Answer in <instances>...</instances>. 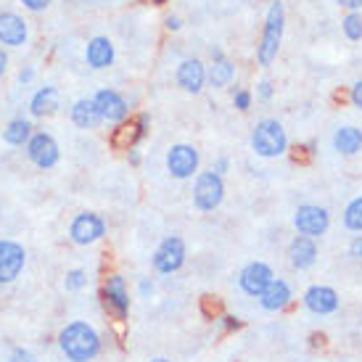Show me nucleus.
Wrapping results in <instances>:
<instances>
[{"instance_id":"41","label":"nucleus","mask_w":362,"mask_h":362,"mask_svg":"<svg viewBox=\"0 0 362 362\" xmlns=\"http://www.w3.org/2000/svg\"><path fill=\"white\" fill-rule=\"evenodd\" d=\"M6 71H8V51L0 48V77H6Z\"/></svg>"},{"instance_id":"10","label":"nucleus","mask_w":362,"mask_h":362,"mask_svg":"<svg viewBox=\"0 0 362 362\" xmlns=\"http://www.w3.org/2000/svg\"><path fill=\"white\" fill-rule=\"evenodd\" d=\"M293 228L299 235H307V238H320L328 233L331 228V214L325 206H317V204H302L299 209L293 211Z\"/></svg>"},{"instance_id":"36","label":"nucleus","mask_w":362,"mask_h":362,"mask_svg":"<svg viewBox=\"0 0 362 362\" xmlns=\"http://www.w3.org/2000/svg\"><path fill=\"white\" fill-rule=\"evenodd\" d=\"M228 170H230V159H228V156H217V159H214V164H211V172H217L220 177Z\"/></svg>"},{"instance_id":"42","label":"nucleus","mask_w":362,"mask_h":362,"mask_svg":"<svg viewBox=\"0 0 362 362\" xmlns=\"http://www.w3.org/2000/svg\"><path fill=\"white\" fill-rule=\"evenodd\" d=\"M127 161H130L132 167H138V164H141V151H138V148H130V151H127Z\"/></svg>"},{"instance_id":"27","label":"nucleus","mask_w":362,"mask_h":362,"mask_svg":"<svg viewBox=\"0 0 362 362\" xmlns=\"http://www.w3.org/2000/svg\"><path fill=\"white\" fill-rule=\"evenodd\" d=\"M130 124H132V148H138V143L146 141V138H148V130H151V117H148V111L135 114V119H132Z\"/></svg>"},{"instance_id":"14","label":"nucleus","mask_w":362,"mask_h":362,"mask_svg":"<svg viewBox=\"0 0 362 362\" xmlns=\"http://www.w3.org/2000/svg\"><path fill=\"white\" fill-rule=\"evenodd\" d=\"M30 40V24L16 11H0V45L3 48H24Z\"/></svg>"},{"instance_id":"28","label":"nucleus","mask_w":362,"mask_h":362,"mask_svg":"<svg viewBox=\"0 0 362 362\" xmlns=\"http://www.w3.org/2000/svg\"><path fill=\"white\" fill-rule=\"evenodd\" d=\"M341 32L354 42L362 40V13H357V11H349V13L341 19Z\"/></svg>"},{"instance_id":"43","label":"nucleus","mask_w":362,"mask_h":362,"mask_svg":"<svg viewBox=\"0 0 362 362\" xmlns=\"http://www.w3.org/2000/svg\"><path fill=\"white\" fill-rule=\"evenodd\" d=\"M148 362H172V360H167V357H151Z\"/></svg>"},{"instance_id":"5","label":"nucleus","mask_w":362,"mask_h":362,"mask_svg":"<svg viewBox=\"0 0 362 362\" xmlns=\"http://www.w3.org/2000/svg\"><path fill=\"white\" fill-rule=\"evenodd\" d=\"M193 206L199 211H214L225 202V180L217 172H199L193 177V191H191Z\"/></svg>"},{"instance_id":"15","label":"nucleus","mask_w":362,"mask_h":362,"mask_svg":"<svg viewBox=\"0 0 362 362\" xmlns=\"http://www.w3.org/2000/svg\"><path fill=\"white\" fill-rule=\"evenodd\" d=\"M175 82L180 90L199 95L206 88V64L202 59H182L175 69Z\"/></svg>"},{"instance_id":"13","label":"nucleus","mask_w":362,"mask_h":362,"mask_svg":"<svg viewBox=\"0 0 362 362\" xmlns=\"http://www.w3.org/2000/svg\"><path fill=\"white\" fill-rule=\"evenodd\" d=\"M93 101H95V106H98V111H101L103 122L122 124V122H127V117H130V101H127L119 90H114V88H101V90H95Z\"/></svg>"},{"instance_id":"3","label":"nucleus","mask_w":362,"mask_h":362,"mask_svg":"<svg viewBox=\"0 0 362 362\" xmlns=\"http://www.w3.org/2000/svg\"><path fill=\"white\" fill-rule=\"evenodd\" d=\"M252 151L262 159H278L288 151V132L278 119H259L252 130Z\"/></svg>"},{"instance_id":"35","label":"nucleus","mask_w":362,"mask_h":362,"mask_svg":"<svg viewBox=\"0 0 362 362\" xmlns=\"http://www.w3.org/2000/svg\"><path fill=\"white\" fill-rule=\"evenodd\" d=\"M32 80H35V66H21L19 74H16V82L19 85H30Z\"/></svg>"},{"instance_id":"21","label":"nucleus","mask_w":362,"mask_h":362,"mask_svg":"<svg viewBox=\"0 0 362 362\" xmlns=\"http://www.w3.org/2000/svg\"><path fill=\"white\" fill-rule=\"evenodd\" d=\"M291 299H293L291 286L283 281V278H275L259 296V307L264 312H283L291 304Z\"/></svg>"},{"instance_id":"20","label":"nucleus","mask_w":362,"mask_h":362,"mask_svg":"<svg viewBox=\"0 0 362 362\" xmlns=\"http://www.w3.org/2000/svg\"><path fill=\"white\" fill-rule=\"evenodd\" d=\"M61 109V93L59 88L53 85H42L32 93L30 98V114L35 119H42V117H53L56 111Z\"/></svg>"},{"instance_id":"39","label":"nucleus","mask_w":362,"mask_h":362,"mask_svg":"<svg viewBox=\"0 0 362 362\" xmlns=\"http://www.w3.org/2000/svg\"><path fill=\"white\" fill-rule=\"evenodd\" d=\"M164 27H167L170 32H180L182 30V19L177 16V13H170V16L164 19Z\"/></svg>"},{"instance_id":"25","label":"nucleus","mask_w":362,"mask_h":362,"mask_svg":"<svg viewBox=\"0 0 362 362\" xmlns=\"http://www.w3.org/2000/svg\"><path fill=\"white\" fill-rule=\"evenodd\" d=\"M344 228L352 233H362V196L352 199L344 209Z\"/></svg>"},{"instance_id":"32","label":"nucleus","mask_w":362,"mask_h":362,"mask_svg":"<svg viewBox=\"0 0 362 362\" xmlns=\"http://www.w3.org/2000/svg\"><path fill=\"white\" fill-rule=\"evenodd\" d=\"M138 293H141L143 299H151L153 293H156V283H153V278H141V281H138Z\"/></svg>"},{"instance_id":"29","label":"nucleus","mask_w":362,"mask_h":362,"mask_svg":"<svg viewBox=\"0 0 362 362\" xmlns=\"http://www.w3.org/2000/svg\"><path fill=\"white\" fill-rule=\"evenodd\" d=\"M252 101H254V95L249 90H233V106L238 111H249L252 109Z\"/></svg>"},{"instance_id":"11","label":"nucleus","mask_w":362,"mask_h":362,"mask_svg":"<svg viewBox=\"0 0 362 362\" xmlns=\"http://www.w3.org/2000/svg\"><path fill=\"white\" fill-rule=\"evenodd\" d=\"M27 249L13 238H0V286H8L24 272Z\"/></svg>"},{"instance_id":"40","label":"nucleus","mask_w":362,"mask_h":362,"mask_svg":"<svg viewBox=\"0 0 362 362\" xmlns=\"http://www.w3.org/2000/svg\"><path fill=\"white\" fill-rule=\"evenodd\" d=\"M341 8H346V11H357L360 13L362 11V0H336Z\"/></svg>"},{"instance_id":"26","label":"nucleus","mask_w":362,"mask_h":362,"mask_svg":"<svg viewBox=\"0 0 362 362\" xmlns=\"http://www.w3.org/2000/svg\"><path fill=\"white\" fill-rule=\"evenodd\" d=\"M88 270H82V267H71V270H66V275H64V291L69 293H77L82 291V288H88Z\"/></svg>"},{"instance_id":"31","label":"nucleus","mask_w":362,"mask_h":362,"mask_svg":"<svg viewBox=\"0 0 362 362\" xmlns=\"http://www.w3.org/2000/svg\"><path fill=\"white\" fill-rule=\"evenodd\" d=\"M19 3L27 11H32V13H42L45 8H51L53 0H19Z\"/></svg>"},{"instance_id":"19","label":"nucleus","mask_w":362,"mask_h":362,"mask_svg":"<svg viewBox=\"0 0 362 362\" xmlns=\"http://www.w3.org/2000/svg\"><path fill=\"white\" fill-rule=\"evenodd\" d=\"M69 119L74 127H80V130H98L103 124V117L95 101L93 98H77V101L71 103L69 109Z\"/></svg>"},{"instance_id":"9","label":"nucleus","mask_w":362,"mask_h":362,"mask_svg":"<svg viewBox=\"0 0 362 362\" xmlns=\"http://www.w3.org/2000/svg\"><path fill=\"white\" fill-rule=\"evenodd\" d=\"M106 235V222L95 211H80L69 222V241L74 246H93Z\"/></svg>"},{"instance_id":"7","label":"nucleus","mask_w":362,"mask_h":362,"mask_svg":"<svg viewBox=\"0 0 362 362\" xmlns=\"http://www.w3.org/2000/svg\"><path fill=\"white\" fill-rule=\"evenodd\" d=\"M185 257H188V249H185V241L180 235H164L161 243L156 246V252L151 257V267L159 275H175V272L182 270L185 264Z\"/></svg>"},{"instance_id":"8","label":"nucleus","mask_w":362,"mask_h":362,"mask_svg":"<svg viewBox=\"0 0 362 362\" xmlns=\"http://www.w3.org/2000/svg\"><path fill=\"white\" fill-rule=\"evenodd\" d=\"M24 151H27V159H30L37 170H53L61 159L59 141L53 138L51 132H45V130L32 132V138L27 141Z\"/></svg>"},{"instance_id":"33","label":"nucleus","mask_w":362,"mask_h":362,"mask_svg":"<svg viewBox=\"0 0 362 362\" xmlns=\"http://www.w3.org/2000/svg\"><path fill=\"white\" fill-rule=\"evenodd\" d=\"M257 95H259L262 101H270L272 95H275V88H272L270 80H259L257 82Z\"/></svg>"},{"instance_id":"38","label":"nucleus","mask_w":362,"mask_h":362,"mask_svg":"<svg viewBox=\"0 0 362 362\" xmlns=\"http://www.w3.org/2000/svg\"><path fill=\"white\" fill-rule=\"evenodd\" d=\"M349 257L362 262V235H354L352 238V243H349Z\"/></svg>"},{"instance_id":"16","label":"nucleus","mask_w":362,"mask_h":362,"mask_svg":"<svg viewBox=\"0 0 362 362\" xmlns=\"http://www.w3.org/2000/svg\"><path fill=\"white\" fill-rule=\"evenodd\" d=\"M302 304L312 312V315H333V312L339 310L341 299H339L336 288H331V286H320V283H317V286H310V288L304 291Z\"/></svg>"},{"instance_id":"24","label":"nucleus","mask_w":362,"mask_h":362,"mask_svg":"<svg viewBox=\"0 0 362 362\" xmlns=\"http://www.w3.org/2000/svg\"><path fill=\"white\" fill-rule=\"evenodd\" d=\"M32 119L30 117H13V119L3 127V143L6 146H13V148H19V146H27V141L32 138Z\"/></svg>"},{"instance_id":"4","label":"nucleus","mask_w":362,"mask_h":362,"mask_svg":"<svg viewBox=\"0 0 362 362\" xmlns=\"http://www.w3.org/2000/svg\"><path fill=\"white\" fill-rule=\"evenodd\" d=\"M101 304L111 320L124 322L130 317V288L119 272H109L101 283Z\"/></svg>"},{"instance_id":"2","label":"nucleus","mask_w":362,"mask_h":362,"mask_svg":"<svg viewBox=\"0 0 362 362\" xmlns=\"http://www.w3.org/2000/svg\"><path fill=\"white\" fill-rule=\"evenodd\" d=\"M283 30H286V8H283L281 0H275L267 8L259 45H257V64L259 66H270L272 61L278 59V51H281L283 42Z\"/></svg>"},{"instance_id":"1","label":"nucleus","mask_w":362,"mask_h":362,"mask_svg":"<svg viewBox=\"0 0 362 362\" xmlns=\"http://www.w3.org/2000/svg\"><path fill=\"white\" fill-rule=\"evenodd\" d=\"M61 354L66 362H93L101 354V333L88 320H69L56 336Z\"/></svg>"},{"instance_id":"37","label":"nucleus","mask_w":362,"mask_h":362,"mask_svg":"<svg viewBox=\"0 0 362 362\" xmlns=\"http://www.w3.org/2000/svg\"><path fill=\"white\" fill-rule=\"evenodd\" d=\"M241 325H243L241 317H235V315H225V317H222V328H225V331H238Z\"/></svg>"},{"instance_id":"18","label":"nucleus","mask_w":362,"mask_h":362,"mask_svg":"<svg viewBox=\"0 0 362 362\" xmlns=\"http://www.w3.org/2000/svg\"><path fill=\"white\" fill-rule=\"evenodd\" d=\"M235 80V66L233 61L225 56L222 48L211 45V66H206V82L211 88H228Z\"/></svg>"},{"instance_id":"30","label":"nucleus","mask_w":362,"mask_h":362,"mask_svg":"<svg viewBox=\"0 0 362 362\" xmlns=\"http://www.w3.org/2000/svg\"><path fill=\"white\" fill-rule=\"evenodd\" d=\"M6 362H40V360H37V354L30 352V349H24V346H13Z\"/></svg>"},{"instance_id":"12","label":"nucleus","mask_w":362,"mask_h":362,"mask_svg":"<svg viewBox=\"0 0 362 362\" xmlns=\"http://www.w3.org/2000/svg\"><path fill=\"white\" fill-rule=\"evenodd\" d=\"M275 281V272L267 262H249L241 272H238V286H241V291L246 296H252V299H259L264 288Z\"/></svg>"},{"instance_id":"6","label":"nucleus","mask_w":362,"mask_h":362,"mask_svg":"<svg viewBox=\"0 0 362 362\" xmlns=\"http://www.w3.org/2000/svg\"><path fill=\"white\" fill-rule=\"evenodd\" d=\"M164 164H167V172H170L175 180H191V177L199 175L202 153L191 143H175V146L167 148Z\"/></svg>"},{"instance_id":"23","label":"nucleus","mask_w":362,"mask_h":362,"mask_svg":"<svg viewBox=\"0 0 362 362\" xmlns=\"http://www.w3.org/2000/svg\"><path fill=\"white\" fill-rule=\"evenodd\" d=\"M333 148L341 156H354L362 151V130L354 124H344L333 132Z\"/></svg>"},{"instance_id":"34","label":"nucleus","mask_w":362,"mask_h":362,"mask_svg":"<svg viewBox=\"0 0 362 362\" xmlns=\"http://www.w3.org/2000/svg\"><path fill=\"white\" fill-rule=\"evenodd\" d=\"M349 101H352L354 109L362 111V80H357L352 85V90H349Z\"/></svg>"},{"instance_id":"17","label":"nucleus","mask_w":362,"mask_h":362,"mask_svg":"<svg viewBox=\"0 0 362 362\" xmlns=\"http://www.w3.org/2000/svg\"><path fill=\"white\" fill-rule=\"evenodd\" d=\"M114 59H117V48H114V42L106 35H95V37L88 40V45H85V64L90 69H109Z\"/></svg>"},{"instance_id":"22","label":"nucleus","mask_w":362,"mask_h":362,"mask_svg":"<svg viewBox=\"0 0 362 362\" xmlns=\"http://www.w3.org/2000/svg\"><path fill=\"white\" fill-rule=\"evenodd\" d=\"M288 262H291V267H296V270H310L312 264L317 262V243H315V238L296 235L288 243Z\"/></svg>"},{"instance_id":"44","label":"nucleus","mask_w":362,"mask_h":362,"mask_svg":"<svg viewBox=\"0 0 362 362\" xmlns=\"http://www.w3.org/2000/svg\"><path fill=\"white\" fill-rule=\"evenodd\" d=\"M153 6H164V3H167V0H151Z\"/></svg>"}]
</instances>
